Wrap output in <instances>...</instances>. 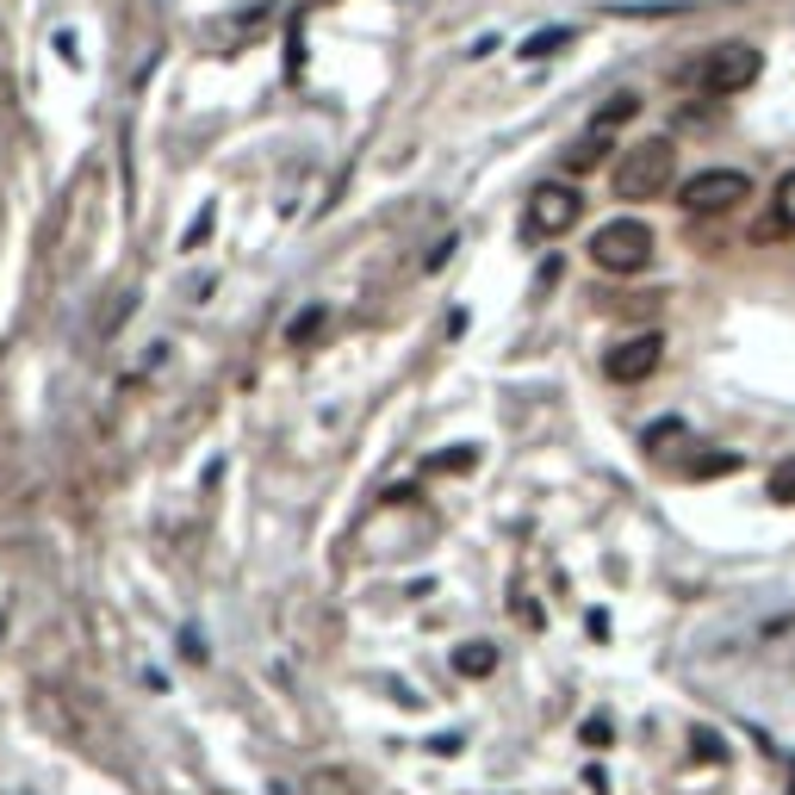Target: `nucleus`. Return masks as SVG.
I'll return each instance as SVG.
<instances>
[{"instance_id": "1", "label": "nucleus", "mask_w": 795, "mask_h": 795, "mask_svg": "<svg viewBox=\"0 0 795 795\" xmlns=\"http://www.w3.org/2000/svg\"><path fill=\"white\" fill-rule=\"evenodd\" d=\"M671 174H677V143L671 137H640L622 150V162H615V174H609V187H615V200H659V193L671 187Z\"/></svg>"}, {"instance_id": "2", "label": "nucleus", "mask_w": 795, "mask_h": 795, "mask_svg": "<svg viewBox=\"0 0 795 795\" xmlns=\"http://www.w3.org/2000/svg\"><path fill=\"white\" fill-rule=\"evenodd\" d=\"M591 262L603 267V274H640V267L653 262V231H646L640 218H609V224H597Z\"/></svg>"}, {"instance_id": "3", "label": "nucleus", "mask_w": 795, "mask_h": 795, "mask_svg": "<svg viewBox=\"0 0 795 795\" xmlns=\"http://www.w3.org/2000/svg\"><path fill=\"white\" fill-rule=\"evenodd\" d=\"M578 218H584V193H578L572 181H541V187L529 193V205H522V231H529L534 243L565 236Z\"/></svg>"}, {"instance_id": "4", "label": "nucleus", "mask_w": 795, "mask_h": 795, "mask_svg": "<svg viewBox=\"0 0 795 795\" xmlns=\"http://www.w3.org/2000/svg\"><path fill=\"white\" fill-rule=\"evenodd\" d=\"M758 75H764V57H758V44H746V38H733V44H715L709 57H702V69H696V81H702V88H709L715 100L746 94Z\"/></svg>"}, {"instance_id": "5", "label": "nucleus", "mask_w": 795, "mask_h": 795, "mask_svg": "<svg viewBox=\"0 0 795 795\" xmlns=\"http://www.w3.org/2000/svg\"><path fill=\"white\" fill-rule=\"evenodd\" d=\"M752 200V181L740 169H702L690 174L684 187H677V205H684L690 218H709V212H733V205Z\"/></svg>"}, {"instance_id": "6", "label": "nucleus", "mask_w": 795, "mask_h": 795, "mask_svg": "<svg viewBox=\"0 0 795 795\" xmlns=\"http://www.w3.org/2000/svg\"><path fill=\"white\" fill-rule=\"evenodd\" d=\"M659 360H665V336L659 329H640V336H622V343L603 355V374L615 386H640V379L659 374Z\"/></svg>"}, {"instance_id": "7", "label": "nucleus", "mask_w": 795, "mask_h": 795, "mask_svg": "<svg viewBox=\"0 0 795 795\" xmlns=\"http://www.w3.org/2000/svg\"><path fill=\"white\" fill-rule=\"evenodd\" d=\"M783 231H795V169L777 181V200H771V218L758 224V236H783Z\"/></svg>"}, {"instance_id": "8", "label": "nucleus", "mask_w": 795, "mask_h": 795, "mask_svg": "<svg viewBox=\"0 0 795 795\" xmlns=\"http://www.w3.org/2000/svg\"><path fill=\"white\" fill-rule=\"evenodd\" d=\"M603 156H609V131H584V137L565 150V169H572V174H591V169H603Z\"/></svg>"}, {"instance_id": "9", "label": "nucleus", "mask_w": 795, "mask_h": 795, "mask_svg": "<svg viewBox=\"0 0 795 795\" xmlns=\"http://www.w3.org/2000/svg\"><path fill=\"white\" fill-rule=\"evenodd\" d=\"M453 671H460V677H491V671H498V646H485V640L460 646V653H453Z\"/></svg>"}, {"instance_id": "10", "label": "nucleus", "mask_w": 795, "mask_h": 795, "mask_svg": "<svg viewBox=\"0 0 795 795\" xmlns=\"http://www.w3.org/2000/svg\"><path fill=\"white\" fill-rule=\"evenodd\" d=\"M634 112H640V100H634V94H609V106L591 119V131H609V137H615V131H622L628 119H634Z\"/></svg>"}, {"instance_id": "11", "label": "nucleus", "mask_w": 795, "mask_h": 795, "mask_svg": "<svg viewBox=\"0 0 795 795\" xmlns=\"http://www.w3.org/2000/svg\"><path fill=\"white\" fill-rule=\"evenodd\" d=\"M317 329H324V305H312L305 317H293V324H286V343H293V348H312Z\"/></svg>"}, {"instance_id": "12", "label": "nucleus", "mask_w": 795, "mask_h": 795, "mask_svg": "<svg viewBox=\"0 0 795 795\" xmlns=\"http://www.w3.org/2000/svg\"><path fill=\"white\" fill-rule=\"evenodd\" d=\"M764 491H771V503H795V460H777L771 479H764Z\"/></svg>"}, {"instance_id": "13", "label": "nucleus", "mask_w": 795, "mask_h": 795, "mask_svg": "<svg viewBox=\"0 0 795 795\" xmlns=\"http://www.w3.org/2000/svg\"><path fill=\"white\" fill-rule=\"evenodd\" d=\"M560 44H572V32H565V26H553V32H534L529 44H522V57H553Z\"/></svg>"}, {"instance_id": "14", "label": "nucleus", "mask_w": 795, "mask_h": 795, "mask_svg": "<svg viewBox=\"0 0 795 795\" xmlns=\"http://www.w3.org/2000/svg\"><path fill=\"white\" fill-rule=\"evenodd\" d=\"M733 467H740V453H702V460H690L696 479H715V472H733Z\"/></svg>"}, {"instance_id": "15", "label": "nucleus", "mask_w": 795, "mask_h": 795, "mask_svg": "<svg viewBox=\"0 0 795 795\" xmlns=\"http://www.w3.org/2000/svg\"><path fill=\"white\" fill-rule=\"evenodd\" d=\"M677 436H684V422H659V429H646V448H665V441H677Z\"/></svg>"}, {"instance_id": "16", "label": "nucleus", "mask_w": 795, "mask_h": 795, "mask_svg": "<svg viewBox=\"0 0 795 795\" xmlns=\"http://www.w3.org/2000/svg\"><path fill=\"white\" fill-rule=\"evenodd\" d=\"M584 746H609V721H603V715L584 721Z\"/></svg>"}]
</instances>
